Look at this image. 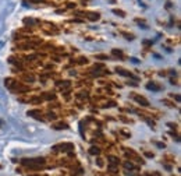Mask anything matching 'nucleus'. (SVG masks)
<instances>
[{"label": "nucleus", "instance_id": "nucleus-1", "mask_svg": "<svg viewBox=\"0 0 181 176\" xmlns=\"http://www.w3.org/2000/svg\"><path fill=\"white\" fill-rule=\"evenodd\" d=\"M135 99L138 101L141 105H144V106H148V101L145 99V98H142V97H135Z\"/></svg>", "mask_w": 181, "mask_h": 176}, {"label": "nucleus", "instance_id": "nucleus-2", "mask_svg": "<svg viewBox=\"0 0 181 176\" xmlns=\"http://www.w3.org/2000/svg\"><path fill=\"white\" fill-rule=\"evenodd\" d=\"M36 2H40V0H36Z\"/></svg>", "mask_w": 181, "mask_h": 176}]
</instances>
